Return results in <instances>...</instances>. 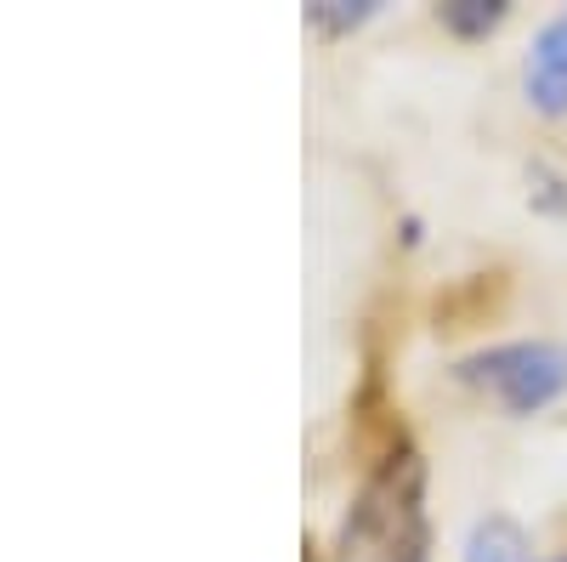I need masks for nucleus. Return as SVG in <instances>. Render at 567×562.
<instances>
[{"instance_id": "f257e3e1", "label": "nucleus", "mask_w": 567, "mask_h": 562, "mask_svg": "<svg viewBox=\"0 0 567 562\" xmlns=\"http://www.w3.org/2000/svg\"><path fill=\"white\" fill-rule=\"evenodd\" d=\"M341 562H425V472L409 449L386 454L341 523Z\"/></svg>"}, {"instance_id": "f03ea898", "label": "nucleus", "mask_w": 567, "mask_h": 562, "mask_svg": "<svg viewBox=\"0 0 567 562\" xmlns=\"http://www.w3.org/2000/svg\"><path fill=\"white\" fill-rule=\"evenodd\" d=\"M454 381L488 392L505 415H539L567 392V347L556 341H499L454 364Z\"/></svg>"}, {"instance_id": "7ed1b4c3", "label": "nucleus", "mask_w": 567, "mask_h": 562, "mask_svg": "<svg viewBox=\"0 0 567 562\" xmlns=\"http://www.w3.org/2000/svg\"><path fill=\"white\" fill-rule=\"evenodd\" d=\"M523 85H528V103L539 114H567V12H556L534 34L528 63H523Z\"/></svg>"}, {"instance_id": "20e7f679", "label": "nucleus", "mask_w": 567, "mask_h": 562, "mask_svg": "<svg viewBox=\"0 0 567 562\" xmlns=\"http://www.w3.org/2000/svg\"><path fill=\"white\" fill-rule=\"evenodd\" d=\"M465 562H534V551H528L523 523L483 518L477 529H471V540H465Z\"/></svg>"}, {"instance_id": "39448f33", "label": "nucleus", "mask_w": 567, "mask_h": 562, "mask_svg": "<svg viewBox=\"0 0 567 562\" xmlns=\"http://www.w3.org/2000/svg\"><path fill=\"white\" fill-rule=\"evenodd\" d=\"M437 18H443V29H454V34H465V40H477V34L499 29L505 7H499V0H443Z\"/></svg>"}, {"instance_id": "423d86ee", "label": "nucleus", "mask_w": 567, "mask_h": 562, "mask_svg": "<svg viewBox=\"0 0 567 562\" xmlns=\"http://www.w3.org/2000/svg\"><path fill=\"white\" fill-rule=\"evenodd\" d=\"M369 12H374L369 0H312V7H307V18L318 29H358Z\"/></svg>"}, {"instance_id": "0eeeda50", "label": "nucleus", "mask_w": 567, "mask_h": 562, "mask_svg": "<svg viewBox=\"0 0 567 562\" xmlns=\"http://www.w3.org/2000/svg\"><path fill=\"white\" fill-rule=\"evenodd\" d=\"M550 562H567V556H550Z\"/></svg>"}]
</instances>
